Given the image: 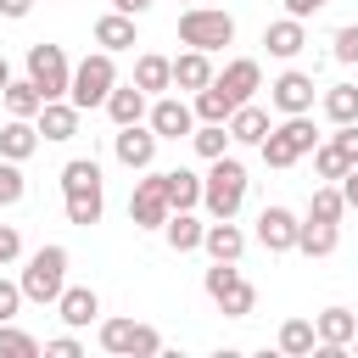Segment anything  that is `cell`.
I'll use <instances>...</instances> for the list:
<instances>
[{"mask_svg":"<svg viewBox=\"0 0 358 358\" xmlns=\"http://www.w3.org/2000/svg\"><path fill=\"white\" fill-rule=\"evenodd\" d=\"M6 84H11V62L0 56V95H6Z\"/></svg>","mask_w":358,"mask_h":358,"instance_id":"obj_48","label":"cell"},{"mask_svg":"<svg viewBox=\"0 0 358 358\" xmlns=\"http://www.w3.org/2000/svg\"><path fill=\"white\" fill-rule=\"evenodd\" d=\"M229 112H235V101H229L218 84L196 90V117H201V123H229Z\"/></svg>","mask_w":358,"mask_h":358,"instance_id":"obj_34","label":"cell"},{"mask_svg":"<svg viewBox=\"0 0 358 358\" xmlns=\"http://www.w3.org/2000/svg\"><path fill=\"white\" fill-rule=\"evenodd\" d=\"M39 352V341L28 336V330H17V324H0V358H34Z\"/></svg>","mask_w":358,"mask_h":358,"instance_id":"obj_37","label":"cell"},{"mask_svg":"<svg viewBox=\"0 0 358 358\" xmlns=\"http://www.w3.org/2000/svg\"><path fill=\"white\" fill-rule=\"evenodd\" d=\"M17 252H22V235H17L11 224H0V268H6V263H17Z\"/></svg>","mask_w":358,"mask_h":358,"instance_id":"obj_42","label":"cell"},{"mask_svg":"<svg viewBox=\"0 0 358 358\" xmlns=\"http://www.w3.org/2000/svg\"><path fill=\"white\" fill-rule=\"evenodd\" d=\"M45 352L50 358H78L84 347H78V336H56V341H45Z\"/></svg>","mask_w":358,"mask_h":358,"instance_id":"obj_43","label":"cell"},{"mask_svg":"<svg viewBox=\"0 0 358 358\" xmlns=\"http://www.w3.org/2000/svg\"><path fill=\"white\" fill-rule=\"evenodd\" d=\"M201 285H207V296L218 302V313H229V319H246V313L257 308V291H252V280H246L235 263H213Z\"/></svg>","mask_w":358,"mask_h":358,"instance_id":"obj_7","label":"cell"},{"mask_svg":"<svg viewBox=\"0 0 358 358\" xmlns=\"http://www.w3.org/2000/svg\"><path fill=\"white\" fill-rule=\"evenodd\" d=\"M336 145H341V157L347 162H358V123H336V134H330Z\"/></svg>","mask_w":358,"mask_h":358,"instance_id":"obj_41","label":"cell"},{"mask_svg":"<svg viewBox=\"0 0 358 358\" xmlns=\"http://www.w3.org/2000/svg\"><path fill=\"white\" fill-rule=\"evenodd\" d=\"M313 347H319L313 319H285V324H280V352H291V358H313Z\"/></svg>","mask_w":358,"mask_h":358,"instance_id":"obj_31","label":"cell"},{"mask_svg":"<svg viewBox=\"0 0 358 358\" xmlns=\"http://www.w3.org/2000/svg\"><path fill=\"white\" fill-rule=\"evenodd\" d=\"M213 78H218V73H213L207 50H190V45H185V56H173V90H190V95H196V90H207Z\"/></svg>","mask_w":358,"mask_h":358,"instance_id":"obj_19","label":"cell"},{"mask_svg":"<svg viewBox=\"0 0 358 358\" xmlns=\"http://www.w3.org/2000/svg\"><path fill=\"white\" fill-rule=\"evenodd\" d=\"M296 229H302V218L291 207H263L257 213V246L263 252H296Z\"/></svg>","mask_w":358,"mask_h":358,"instance_id":"obj_13","label":"cell"},{"mask_svg":"<svg viewBox=\"0 0 358 358\" xmlns=\"http://www.w3.org/2000/svg\"><path fill=\"white\" fill-rule=\"evenodd\" d=\"M341 246V229L336 224H324V218H302V229H296V252H308V257H330Z\"/></svg>","mask_w":358,"mask_h":358,"instance_id":"obj_25","label":"cell"},{"mask_svg":"<svg viewBox=\"0 0 358 358\" xmlns=\"http://www.w3.org/2000/svg\"><path fill=\"white\" fill-rule=\"evenodd\" d=\"M112 151H117V162H123L129 173H145V168L157 162V129H151V123H123V129L112 134Z\"/></svg>","mask_w":358,"mask_h":358,"instance_id":"obj_11","label":"cell"},{"mask_svg":"<svg viewBox=\"0 0 358 358\" xmlns=\"http://www.w3.org/2000/svg\"><path fill=\"white\" fill-rule=\"evenodd\" d=\"M263 45H268V56H280V62L302 56V45H308L302 17H280V22H268V28H263Z\"/></svg>","mask_w":358,"mask_h":358,"instance_id":"obj_17","label":"cell"},{"mask_svg":"<svg viewBox=\"0 0 358 358\" xmlns=\"http://www.w3.org/2000/svg\"><path fill=\"white\" fill-rule=\"evenodd\" d=\"M324 117L330 123H358V84H330L324 90Z\"/></svg>","mask_w":358,"mask_h":358,"instance_id":"obj_33","label":"cell"},{"mask_svg":"<svg viewBox=\"0 0 358 358\" xmlns=\"http://www.w3.org/2000/svg\"><path fill=\"white\" fill-rule=\"evenodd\" d=\"M168 213H173V201H168V173H151V168H145V179H134V196H129V224H134V229H162Z\"/></svg>","mask_w":358,"mask_h":358,"instance_id":"obj_10","label":"cell"},{"mask_svg":"<svg viewBox=\"0 0 358 358\" xmlns=\"http://www.w3.org/2000/svg\"><path fill=\"white\" fill-rule=\"evenodd\" d=\"M67 291V246H39L22 268V296L28 302H56Z\"/></svg>","mask_w":358,"mask_h":358,"instance_id":"obj_6","label":"cell"},{"mask_svg":"<svg viewBox=\"0 0 358 358\" xmlns=\"http://www.w3.org/2000/svg\"><path fill=\"white\" fill-rule=\"evenodd\" d=\"M62 207H67V224H78V229L101 224L106 190H101V162L95 157H73L62 168Z\"/></svg>","mask_w":358,"mask_h":358,"instance_id":"obj_1","label":"cell"},{"mask_svg":"<svg viewBox=\"0 0 358 358\" xmlns=\"http://www.w3.org/2000/svg\"><path fill=\"white\" fill-rule=\"evenodd\" d=\"M168 201H173V213L201 207V173H190V168H168Z\"/></svg>","mask_w":358,"mask_h":358,"instance_id":"obj_30","label":"cell"},{"mask_svg":"<svg viewBox=\"0 0 358 358\" xmlns=\"http://www.w3.org/2000/svg\"><path fill=\"white\" fill-rule=\"evenodd\" d=\"M313 330H319V341H330V347H352L358 313H352V308H324V313L313 319Z\"/></svg>","mask_w":358,"mask_h":358,"instance_id":"obj_26","label":"cell"},{"mask_svg":"<svg viewBox=\"0 0 358 358\" xmlns=\"http://www.w3.org/2000/svg\"><path fill=\"white\" fill-rule=\"evenodd\" d=\"M0 101H6V112H11V117H39V106H45V95H39V84H34V78H11Z\"/></svg>","mask_w":358,"mask_h":358,"instance_id":"obj_29","label":"cell"},{"mask_svg":"<svg viewBox=\"0 0 358 358\" xmlns=\"http://www.w3.org/2000/svg\"><path fill=\"white\" fill-rule=\"evenodd\" d=\"M162 235H168V246H173V252H196V246H201V235H207V224H201L196 213H168Z\"/></svg>","mask_w":358,"mask_h":358,"instance_id":"obj_28","label":"cell"},{"mask_svg":"<svg viewBox=\"0 0 358 358\" xmlns=\"http://www.w3.org/2000/svg\"><path fill=\"white\" fill-rule=\"evenodd\" d=\"M268 101H274L285 117H296V112H313V78L291 67V73H280V78L268 84Z\"/></svg>","mask_w":358,"mask_h":358,"instance_id":"obj_15","label":"cell"},{"mask_svg":"<svg viewBox=\"0 0 358 358\" xmlns=\"http://www.w3.org/2000/svg\"><path fill=\"white\" fill-rule=\"evenodd\" d=\"M324 6H330V0H285V17H302V22H308V17L324 11Z\"/></svg>","mask_w":358,"mask_h":358,"instance_id":"obj_44","label":"cell"},{"mask_svg":"<svg viewBox=\"0 0 358 358\" xmlns=\"http://www.w3.org/2000/svg\"><path fill=\"white\" fill-rule=\"evenodd\" d=\"M157 0H112V11H129V17H140V11H151Z\"/></svg>","mask_w":358,"mask_h":358,"instance_id":"obj_47","label":"cell"},{"mask_svg":"<svg viewBox=\"0 0 358 358\" xmlns=\"http://www.w3.org/2000/svg\"><path fill=\"white\" fill-rule=\"evenodd\" d=\"M22 190H28V185H22V168L0 157V207H17V201H22Z\"/></svg>","mask_w":358,"mask_h":358,"instance_id":"obj_38","label":"cell"},{"mask_svg":"<svg viewBox=\"0 0 358 358\" xmlns=\"http://www.w3.org/2000/svg\"><path fill=\"white\" fill-rule=\"evenodd\" d=\"M201 246H207V257H213V263H241L246 235H241L229 218H213V224H207V235H201Z\"/></svg>","mask_w":358,"mask_h":358,"instance_id":"obj_18","label":"cell"},{"mask_svg":"<svg viewBox=\"0 0 358 358\" xmlns=\"http://www.w3.org/2000/svg\"><path fill=\"white\" fill-rule=\"evenodd\" d=\"M151 95L140 90V84H117L112 95H106V117L123 129V123H140V117H151V106H145Z\"/></svg>","mask_w":358,"mask_h":358,"instance_id":"obj_20","label":"cell"},{"mask_svg":"<svg viewBox=\"0 0 358 358\" xmlns=\"http://www.w3.org/2000/svg\"><path fill=\"white\" fill-rule=\"evenodd\" d=\"M22 302H28V296H22V280H0V324H11Z\"/></svg>","mask_w":358,"mask_h":358,"instance_id":"obj_40","label":"cell"},{"mask_svg":"<svg viewBox=\"0 0 358 358\" xmlns=\"http://www.w3.org/2000/svg\"><path fill=\"white\" fill-rule=\"evenodd\" d=\"M28 11H34V0H0V17H11V22L28 17Z\"/></svg>","mask_w":358,"mask_h":358,"instance_id":"obj_45","label":"cell"},{"mask_svg":"<svg viewBox=\"0 0 358 358\" xmlns=\"http://www.w3.org/2000/svg\"><path fill=\"white\" fill-rule=\"evenodd\" d=\"M235 39V17L229 11H218V6H190L185 17H179V45H190V50H224Z\"/></svg>","mask_w":358,"mask_h":358,"instance_id":"obj_5","label":"cell"},{"mask_svg":"<svg viewBox=\"0 0 358 358\" xmlns=\"http://www.w3.org/2000/svg\"><path fill=\"white\" fill-rule=\"evenodd\" d=\"M117 90V67H112V50H90L78 67H73V90H67V101L78 106V112H90V106H106V95Z\"/></svg>","mask_w":358,"mask_h":358,"instance_id":"obj_4","label":"cell"},{"mask_svg":"<svg viewBox=\"0 0 358 358\" xmlns=\"http://www.w3.org/2000/svg\"><path fill=\"white\" fill-rule=\"evenodd\" d=\"M313 145H319V129H313V117H308V112H296V117L274 123V129H268V140H263L257 151H263V162H268V168H291V162H302Z\"/></svg>","mask_w":358,"mask_h":358,"instance_id":"obj_3","label":"cell"},{"mask_svg":"<svg viewBox=\"0 0 358 358\" xmlns=\"http://www.w3.org/2000/svg\"><path fill=\"white\" fill-rule=\"evenodd\" d=\"M341 196H347V207H358V162L347 168V179H341Z\"/></svg>","mask_w":358,"mask_h":358,"instance_id":"obj_46","label":"cell"},{"mask_svg":"<svg viewBox=\"0 0 358 358\" xmlns=\"http://www.w3.org/2000/svg\"><path fill=\"white\" fill-rule=\"evenodd\" d=\"M39 140H45V134H39L34 117H11V123L0 129V157H6V162H28V157L39 151Z\"/></svg>","mask_w":358,"mask_h":358,"instance_id":"obj_16","label":"cell"},{"mask_svg":"<svg viewBox=\"0 0 358 358\" xmlns=\"http://www.w3.org/2000/svg\"><path fill=\"white\" fill-rule=\"evenodd\" d=\"M330 56H336V62H347V67L358 62V22L336 28V39H330Z\"/></svg>","mask_w":358,"mask_h":358,"instance_id":"obj_39","label":"cell"},{"mask_svg":"<svg viewBox=\"0 0 358 358\" xmlns=\"http://www.w3.org/2000/svg\"><path fill=\"white\" fill-rule=\"evenodd\" d=\"M241 201H246V168L224 151V157H213V168H207V179H201V207H207L213 218H235Z\"/></svg>","mask_w":358,"mask_h":358,"instance_id":"obj_2","label":"cell"},{"mask_svg":"<svg viewBox=\"0 0 358 358\" xmlns=\"http://www.w3.org/2000/svg\"><path fill=\"white\" fill-rule=\"evenodd\" d=\"M213 84H218V90H224V95H229L235 106H246V101H252V95L263 90V67H257L252 56H235V62H229V67H224V73H218Z\"/></svg>","mask_w":358,"mask_h":358,"instance_id":"obj_14","label":"cell"},{"mask_svg":"<svg viewBox=\"0 0 358 358\" xmlns=\"http://www.w3.org/2000/svg\"><path fill=\"white\" fill-rule=\"evenodd\" d=\"M56 313H62V324H73V330H84L95 313H101V296L90 291V285H67L62 296H56Z\"/></svg>","mask_w":358,"mask_h":358,"instance_id":"obj_21","label":"cell"},{"mask_svg":"<svg viewBox=\"0 0 358 358\" xmlns=\"http://www.w3.org/2000/svg\"><path fill=\"white\" fill-rule=\"evenodd\" d=\"M229 140H235V134H229V123H201V129L190 134L196 157H207V162H213V157H224V151H229Z\"/></svg>","mask_w":358,"mask_h":358,"instance_id":"obj_35","label":"cell"},{"mask_svg":"<svg viewBox=\"0 0 358 358\" xmlns=\"http://www.w3.org/2000/svg\"><path fill=\"white\" fill-rule=\"evenodd\" d=\"M134 84H140L145 95H162V90H173V62H168V56H157V50H145V56L134 62Z\"/></svg>","mask_w":358,"mask_h":358,"instance_id":"obj_27","label":"cell"},{"mask_svg":"<svg viewBox=\"0 0 358 358\" xmlns=\"http://www.w3.org/2000/svg\"><path fill=\"white\" fill-rule=\"evenodd\" d=\"M95 45L101 50H134L140 39H134V17L129 11H106L101 22H95Z\"/></svg>","mask_w":358,"mask_h":358,"instance_id":"obj_24","label":"cell"},{"mask_svg":"<svg viewBox=\"0 0 358 358\" xmlns=\"http://www.w3.org/2000/svg\"><path fill=\"white\" fill-rule=\"evenodd\" d=\"M151 129H157V140H190L196 134V106H185L179 95H157L151 101Z\"/></svg>","mask_w":358,"mask_h":358,"instance_id":"obj_12","label":"cell"},{"mask_svg":"<svg viewBox=\"0 0 358 358\" xmlns=\"http://www.w3.org/2000/svg\"><path fill=\"white\" fill-rule=\"evenodd\" d=\"M34 123H39L45 140H73V134H78V106H73V101H45Z\"/></svg>","mask_w":358,"mask_h":358,"instance_id":"obj_22","label":"cell"},{"mask_svg":"<svg viewBox=\"0 0 358 358\" xmlns=\"http://www.w3.org/2000/svg\"><path fill=\"white\" fill-rule=\"evenodd\" d=\"M341 213H347V196H341V185H336V179H324V185L313 190V201H308V218L341 224Z\"/></svg>","mask_w":358,"mask_h":358,"instance_id":"obj_32","label":"cell"},{"mask_svg":"<svg viewBox=\"0 0 358 358\" xmlns=\"http://www.w3.org/2000/svg\"><path fill=\"white\" fill-rule=\"evenodd\" d=\"M313 168H319V179H336V185H341L352 162L341 157V145H336V140H324V145H313Z\"/></svg>","mask_w":358,"mask_h":358,"instance_id":"obj_36","label":"cell"},{"mask_svg":"<svg viewBox=\"0 0 358 358\" xmlns=\"http://www.w3.org/2000/svg\"><path fill=\"white\" fill-rule=\"evenodd\" d=\"M352 347H358V336H352Z\"/></svg>","mask_w":358,"mask_h":358,"instance_id":"obj_49","label":"cell"},{"mask_svg":"<svg viewBox=\"0 0 358 358\" xmlns=\"http://www.w3.org/2000/svg\"><path fill=\"white\" fill-rule=\"evenodd\" d=\"M268 129H274V123H268V112H263L257 101H246V106H235V112H229V134H235L241 145H263V140H268Z\"/></svg>","mask_w":358,"mask_h":358,"instance_id":"obj_23","label":"cell"},{"mask_svg":"<svg viewBox=\"0 0 358 358\" xmlns=\"http://www.w3.org/2000/svg\"><path fill=\"white\" fill-rule=\"evenodd\" d=\"M28 78L39 84L45 101H67V90H73V62H67V50H62V45H28Z\"/></svg>","mask_w":358,"mask_h":358,"instance_id":"obj_8","label":"cell"},{"mask_svg":"<svg viewBox=\"0 0 358 358\" xmlns=\"http://www.w3.org/2000/svg\"><path fill=\"white\" fill-rule=\"evenodd\" d=\"M101 347L112 358H157L162 352V336L140 319H101Z\"/></svg>","mask_w":358,"mask_h":358,"instance_id":"obj_9","label":"cell"}]
</instances>
